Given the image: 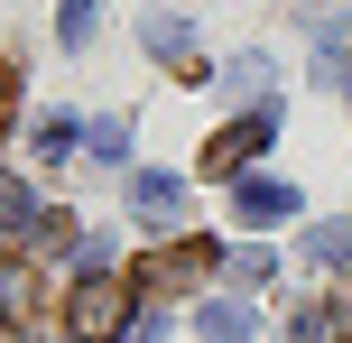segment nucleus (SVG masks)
I'll return each instance as SVG.
<instances>
[{
    "instance_id": "nucleus-14",
    "label": "nucleus",
    "mask_w": 352,
    "mask_h": 343,
    "mask_svg": "<svg viewBox=\"0 0 352 343\" xmlns=\"http://www.w3.org/2000/svg\"><path fill=\"white\" fill-rule=\"evenodd\" d=\"M140 37H148V47H158V56H186V19H167V10H158V19H148V28H140Z\"/></svg>"
},
{
    "instance_id": "nucleus-15",
    "label": "nucleus",
    "mask_w": 352,
    "mask_h": 343,
    "mask_svg": "<svg viewBox=\"0 0 352 343\" xmlns=\"http://www.w3.org/2000/svg\"><path fill=\"white\" fill-rule=\"evenodd\" d=\"M10 111H19V65L0 56V121H10Z\"/></svg>"
},
{
    "instance_id": "nucleus-12",
    "label": "nucleus",
    "mask_w": 352,
    "mask_h": 343,
    "mask_svg": "<svg viewBox=\"0 0 352 343\" xmlns=\"http://www.w3.org/2000/svg\"><path fill=\"white\" fill-rule=\"evenodd\" d=\"M343 334V307H306L297 316V334H287V343H334Z\"/></svg>"
},
{
    "instance_id": "nucleus-3",
    "label": "nucleus",
    "mask_w": 352,
    "mask_h": 343,
    "mask_svg": "<svg viewBox=\"0 0 352 343\" xmlns=\"http://www.w3.org/2000/svg\"><path fill=\"white\" fill-rule=\"evenodd\" d=\"M269 130H278V111H241L232 130H213L204 140V177H241V167L269 148Z\"/></svg>"
},
{
    "instance_id": "nucleus-13",
    "label": "nucleus",
    "mask_w": 352,
    "mask_h": 343,
    "mask_svg": "<svg viewBox=\"0 0 352 343\" xmlns=\"http://www.w3.org/2000/svg\"><path fill=\"white\" fill-rule=\"evenodd\" d=\"M84 140H93V148H84V158H130V121H93V130H84Z\"/></svg>"
},
{
    "instance_id": "nucleus-6",
    "label": "nucleus",
    "mask_w": 352,
    "mask_h": 343,
    "mask_svg": "<svg viewBox=\"0 0 352 343\" xmlns=\"http://www.w3.org/2000/svg\"><path fill=\"white\" fill-rule=\"evenodd\" d=\"M28 316H37V269L0 251V325H28Z\"/></svg>"
},
{
    "instance_id": "nucleus-7",
    "label": "nucleus",
    "mask_w": 352,
    "mask_h": 343,
    "mask_svg": "<svg viewBox=\"0 0 352 343\" xmlns=\"http://www.w3.org/2000/svg\"><path fill=\"white\" fill-rule=\"evenodd\" d=\"M176 204H186V186H176V177H158V167H140V177H130V214H148V223H167Z\"/></svg>"
},
{
    "instance_id": "nucleus-10",
    "label": "nucleus",
    "mask_w": 352,
    "mask_h": 343,
    "mask_svg": "<svg viewBox=\"0 0 352 343\" xmlns=\"http://www.w3.org/2000/svg\"><path fill=\"white\" fill-rule=\"evenodd\" d=\"M306 260H316V269H343L352 260V223H316V232H306Z\"/></svg>"
},
{
    "instance_id": "nucleus-5",
    "label": "nucleus",
    "mask_w": 352,
    "mask_h": 343,
    "mask_svg": "<svg viewBox=\"0 0 352 343\" xmlns=\"http://www.w3.org/2000/svg\"><path fill=\"white\" fill-rule=\"evenodd\" d=\"M195 334H204V343H250V334H260V307H241V297H213V307L195 316Z\"/></svg>"
},
{
    "instance_id": "nucleus-1",
    "label": "nucleus",
    "mask_w": 352,
    "mask_h": 343,
    "mask_svg": "<svg viewBox=\"0 0 352 343\" xmlns=\"http://www.w3.org/2000/svg\"><path fill=\"white\" fill-rule=\"evenodd\" d=\"M204 269H213V241H167V251L130 260V288L140 297H176V288H204Z\"/></svg>"
},
{
    "instance_id": "nucleus-4",
    "label": "nucleus",
    "mask_w": 352,
    "mask_h": 343,
    "mask_svg": "<svg viewBox=\"0 0 352 343\" xmlns=\"http://www.w3.org/2000/svg\"><path fill=\"white\" fill-rule=\"evenodd\" d=\"M232 214H241V223H287V214H297V186H287V177H241Z\"/></svg>"
},
{
    "instance_id": "nucleus-9",
    "label": "nucleus",
    "mask_w": 352,
    "mask_h": 343,
    "mask_svg": "<svg viewBox=\"0 0 352 343\" xmlns=\"http://www.w3.org/2000/svg\"><path fill=\"white\" fill-rule=\"evenodd\" d=\"M19 232H37V195L19 177H0V241H19Z\"/></svg>"
},
{
    "instance_id": "nucleus-11",
    "label": "nucleus",
    "mask_w": 352,
    "mask_h": 343,
    "mask_svg": "<svg viewBox=\"0 0 352 343\" xmlns=\"http://www.w3.org/2000/svg\"><path fill=\"white\" fill-rule=\"evenodd\" d=\"M56 28H65V47H93V28H102V10H93V0H65V10H56Z\"/></svg>"
},
{
    "instance_id": "nucleus-2",
    "label": "nucleus",
    "mask_w": 352,
    "mask_h": 343,
    "mask_svg": "<svg viewBox=\"0 0 352 343\" xmlns=\"http://www.w3.org/2000/svg\"><path fill=\"white\" fill-rule=\"evenodd\" d=\"M65 334H74V343H111V334H130V288L84 278V288L65 297Z\"/></svg>"
},
{
    "instance_id": "nucleus-16",
    "label": "nucleus",
    "mask_w": 352,
    "mask_h": 343,
    "mask_svg": "<svg viewBox=\"0 0 352 343\" xmlns=\"http://www.w3.org/2000/svg\"><path fill=\"white\" fill-rule=\"evenodd\" d=\"M0 343H19V334H10V325H0Z\"/></svg>"
},
{
    "instance_id": "nucleus-8",
    "label": "nucleus",
    "mask_w": 352,
    "mask_h": 343,
    "mask_svg": "<svg viewBox=\"0 0 352 343\" xmlns=\"http://www.w3.org/2000/svg\"><path fill=\"white\" fill-rule=\"evenodd\" d=\"M74 140H84V121H74V111H47V121L28 130V148H37V158H74Z\"/></svg>"
}]
</instances>
